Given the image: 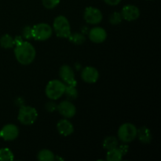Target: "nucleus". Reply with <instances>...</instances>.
Wrapping results in <instances>:
<instances>
[{
	"label": "nucleus",
	"instance_id": "obj_1",
	"mask_svg": "<svg viewBox=\"0 0 161 161\" xmlns=\"http://www.w3.org/2000/svg\"><path fill=\"white\" fill-rule=\"evenodd\" d=\"M14 54L16 59L20 64L28 65L35 60L36 51L35 47L30 42L21 41L20 43L15 45Z\"/></svg>",
	"mask_w": 161,
	"mask_h": 161
},
{
	"label": "nucleus",
	"instance_id": "obj_2",
	"mask_svg": "<svg viewBox=\"0 0 161 161\" xmlns=\"http://www.w3.org/2000/svg\"><path fill=\"white\" fill-rule=\"evenodd\" d=\"M65 86L66 85L60 80H51L46 86V95L51 100H58L64 94Z\"/></svg>",
	"mask_w": 161,
	"mask_h": 161
},
{
	"label": "nucleus",
	"instance_id": "obj_3",
	"mask_svg": "<svg viewBox=\"0 0 161 161\" xmlns=\"http://www.w3.org/2000/svg\"><path fill=\"white\" fill-rule=\"evenodd\" d=\"M53 29L57 36L67 39L71 35V26L69 20L64 16H58L53 21Z\"/></svg>",
	"mask_w": 161,
	"mask_h": 161
},
{
	"label": "nucleus",
	"instance_id": "obj_4",
	"mask_svg": "<svg viewBox=\"0 0 161 161\" xmlns=\"http://www.w3.org/2000/svg\"><path fill=\"white\" fill-rule=\"evenodd\" d=\"M137 137V128L134 124L126 123L122 124L118 130V138L124 144L131 142Z\"/></svg>",
	"mask_w": 161,
	"mask_h": 161
},
{
	"label": "nucleus",
	"instance_id": "obj_5",
	"mask_svg": "<svg viewBox=\"0 0 161 161\" xmlns=\"http://www.w3.org/2000/svg\"><path fill=\"white\" fill-rule=\"evenodd\" d=\"M38 117V113L36 109L31 106L20 107L18 113V120L24 125H31L35 123Z\"/></svg>",
	"mask_w": 161,
	"mask_h": 161
},
{
	"label": "nucleus",
	"instance_id": "obj_6",
	"mask_svg": "<svg viewBox=\"0 0 161 161\" xmlns=\"http://www.w3.org/2000/svg\"><path fill=\"white\" fill-rule=\"evenodd\" d=\"M52 34L53 29L47 24L40 23L32 27V37L36 40H47L51 37Z\"/></svg>",
	"mask_w": 161,
	"mask_h": 161
},
{
	"label": "nucleus",
	"instance_id": "obj_7",
	"mask_svg": "<svg viewBox=\"0 0 161 161\" xmlns=\"http://www.w3.org/2000/svg\"><path fill=\"white\" fill-rule=\"evenodd\" d=\"M84 20L91 25H97L102 20V14L97 8L89 6L85 9Z\"/></svg>",
	"mask_w": 161,
	"mask_h": 161
},
{
	"label": "nucleus",
	"instance_id": "obj_8",
	"mask_svg": "<svg viewBox=\"0 0 161 161\" xmlns=\"http://www.w3.org/2000/svg\"><path fill=\"white\" fill-rule=\"evenodd\" d=\"M18 127L12 124L5 125L0 130V138L5 141H13L18 137Z\"/></svg>",
	"mask_w": 161,
	"mask_h": 161
},
{
	"label": "nucleus",
	"instance_id": "obj_9",
	"mask_svg": "<svg viewBox=\"0 0 161 161\" xmlns=\"http://www.w3.org/2000/svg\"><path fill=\"white\" fill-rule=\"evenodd\" d=\"M60 77L61 80L67 83L68 85H72V86H76L77 82L75 79V74H74L73 69L69 65L64 64L61 66L59 72Z\"/></svg>",
	"mask_w": 161,
	"mask_h": 161
},
{
	"label": "nucleus",
	"instance_id": "obj_10",
	"mask_svg": "<svg viewBox=\"0 0 161 161\" xmlns=\"http://www.w3.org/2000/svg\"><path fill=\"white\" fill-rule=\"evenodd\" d=\"M58 113L65 118L73 117L76 113L75 105L69 101H63L57 106Z\"/></svg>",
	"mask_w": 161,
	"mask_h": 161
},
{
	"label": "nucleus",
	"instance_id": "obj_11",
	"mask_svg": "<svg viewBox=\"0 0 161 161\" xmlns=\"http://www.w3.org/2000/svg\"><path fill=\"white\" fill-rule=\"evenodd\" d=\"M120 14L124 20L127 21H132L137 20L139 17L140 10L137 6L133 5H127L123 7Z\"/></svg>",
	"mask_w": 161,
	"mask_h": 161
},
{
	"label": "nucleus",
	"instance_id": "obj_12",
	"mask_svg": "<svg viewBox=\"0 0 161 161\" xmlns=\"http://www.w3.org/2000/svg\"><path fill=\"white\" fill-rule=\"evenodd\" d=\"M81 77L83 80L88 83H94L97 81L99 78V72L95 68L87 66L82 71Z\"/></svg>",
	"mask_w": 161,
	"mask_h": 161
},
{
	"label": "nucleus",
	"instance_id": "obj_13",
	"mask_svg": "<svg viewBox=\"0 0 161 161\" xmlns=\"http://www.w3.org/2000/svg\"><path fill=\"white\" fill-rule=\"evenodd\" d=\"M89 38L94 43H102L106 39L107 32L104 28L96 27L90 31Z\"/></svg>",
	"mask_w": 161,
	"mask_h": 161
},
{
	"label": "nucleus",
	"instance_id": "obj_14",
	"mask_svg": "<svg viewBox=\"0 0 161 161\" xmlns=\"http://www.w3.org/2000/svg\"><path fill=\"white\" fill-rule=\"evenodd\" d=\"M57 128L60 135L63 136H69L74 131L73 125L68 119H61L57 124Z\"/></svg>",
	"mask_w": 161,
	"mask_h": 161
},
{
	"label": "nucleus",
	"instance_id": "obj_15",
	"mask_svg": "<svg viewBox=\"0 0 161 161\" xmlns=\"http://www.w3.org/2000/svg\"><path fill=\"white\" fill-rule=\"evenodd\" d=\"M137 136L140 142L144 144H149L152 141V134L150 130L146 127H142L137 130Z\"/></svg>",
	"mask_w": 161,
	"mask_h": 161
},
{
	"label": "nucleus",
	"instance_id": "obj_16",
	"mask_svg": "<svg viewBox=\"0 0 161 161\" xmlns=\"http://www.w3.org/2000/svg\"><path fill=\"white\" fill-rule=\"evenodd\" d=\"M0 45L3 48L9 49L13 48L15 46L14 43V39L8 34L3 35L0 39Z\"/></svg>",
	"mask_w": 161,
	"mask_h": 161
},
{
	"label": "nucleus",
	"instance_id": "obj_17",
	"mask_svg": "<svg viewBox=\"0 0 161 161\" xmlns=\"http://www.w3.org/2000/svg\"><path fill=\"white\" fill-rule=\"evenodd\" d=\"M123 153L119 148H115V149H110L108 151L107 153V160L108 161H119L122 160Z\"/></svg>",
	"mask_w": 161,
	"mask_h": 161
},
{
	"label": "nucleus",
	"instance_id": "obj_18",
	"mask_svg": "<svg viewBox=\"0 0 161 161\" xmlns=\"http://www.w3.org/2000/svg\"><path fill=\"white\" fill-rule=\"evenodd\" d=\"M118 146V139L114 136H108L104 140L103 147L107 150L115 149Z\"/></svg>",
	"mask_w": 161,
	"mask_h": 161
},
{
	"label": "nucleus",
	"instance_id": "obj_19",
	"mask_svg": "<svg viewBox=\"0 0 161 161\" xmlns=\"http://www.w3.org/2000/svg\"><path fill=\"white\" fill-rule=\"evenodd\" d=\"M38 160L40 161H53L55 160L54 154L48 149H42L38 153Z\"/></svg>",
	"mask_w": 161,
	"mask_h": 161
},
{
	"label": "nucleus",
	"instance_id": "obj_20",
	"mask_svg": "<svg viewBox=\"0 0 161 161\" xmlns=\"http://www.w3.org/2000/svg\"><path fill=\"white\" fill-rule=\"evenodd\" d=\"M64 94L68 99L69 100H75L77 97H78V91H77L75 86H72V85H68L65 86V90H64Z\"/></svg>",
	"mask_w": 161,
	"mask_h": 161
},
{
	"label": "nucleus",
	"instance_id": "obj_21",
	"mask_svg": "<svg viewBox=\"0 0 161 161\" xmlns=\"http://www.w3.org/2000/svg\"><path fill=\"white\" fill-rule=\"evenodd\" d=\"M14 159V153L8 148L0 149V160L1 161H11Z\"/></svg>",
	"mask_w": 161,
	"mask_h": 161
},
{
	"label": "nucleus",
	"instance_id": "obj_22",
	"mask_svg": "<svg viewBox=\"0 0 161 161\" xmlns=\"http://www.w3.org/2000/svg\"><path fill=\"white\" fill-rule=\"evenodd\" d=\"M68 39L72 43L77 44V45L83 44L86 41V37L83 34H80V33H73V34L71 33V35L69 36Z\"/></svg>",
	"mask_w": 161,
	"mask_h": 161
},
{
	"label": "nucleus",
	"instance_id": "obj_23",
	"mask_svg": "<svg viewBox=\"0 0 161 161\" xmlns=\"http://www.w3.org/2000/svg\"><path fill=\"white\" fill-rule=\"evenodd\" d=\"M122 16L120 13L115 12L113 14H111L109 17V22L112 25H119L122 21Z\"/></svg>",
	"mask_w": 161,
	"mask_h": 161
},
{
	"label": "nucleus",
	"instance_id": "obj_24",
	"mask_svg": "<svg viewBox=\"0 0 161 161\" xmlns=\"http://www.w3.org/2000/svg\"><path fill=\"white\" fill-rule=\"evenodd\" d=\"M60 3V0H42V4L47 9H53Z\"/></svg>",
	"mask_w": 161,
	"mask_h": 161
},
{
	"label": "nucleus",
	"instance_id": "obj_25",
	"mask_svg": "<svg viewBox=\"0 0 161 161\" xmlns=\"http://www.w3.org/2000/svg\"><path fill=\"white\" fill-rule=\"evenodd\" d=\"M22 36L26 39H33L32 37V28L29 26H26L22 30Z\"/></svg>",
	"mask_w": 161,
	"mask_h": 161
},
{
	"label": "nucleus",
	"instance_id": "obj_26",
	"mask_svg": "<svg viewBox=\"0 0 161 161\" xmlns=\"http://www.w3.org/2000/svg\"><path fill=\"white\" fill-rule=\"evenodd\" d=\"M46 109L50 113H53V111L57 109L56 104L53 103V102H48V103L46 104Z\"/></svg>",
	"mask_w": 161,
	"mask_h": 161
},
{
	"label": "nucleus",
	"instance_id": "obj_27",
	"mask_svg": "<svg viewBox=\"0 0 161 161\" xmlns=\"http://www.w3.org/2000/svg\"><path fill=\"white\" fill-rule=\"evenodd\" d=\"M106 4L109 6H116L121 2V0H103Z\"/></svg>",
	"mask_w": 161,
	"mask_h": 161
},
{
	"label": "nucleus",
	"instance_id": "obj_28",
	"mask_svg": "<svg viewBox=\"0 0 161 161\" xmlns=\"http://www.w3.org/2000/svg\"><path fill=\"white\" fill-rule=\"evenodd\" d=\"M127 146H124V145H122V146H120V147L119 148V150L121 151V152H122V153H123V155H125L126 154V153L127 152Z\"/></svg>",
	"mask_w": 161,
	"mask_h": 161
}]
</instances>
